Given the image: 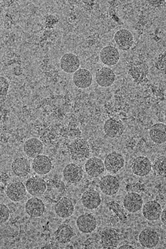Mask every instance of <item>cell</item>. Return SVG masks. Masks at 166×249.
<instances>
[{
    "label": "cell",
    "mask_w": 166,
    "mask_h": 249,
    "mask_svg": "<svg viewBox=\"0 0 166 249\" xmlns=\"http://www.w3.org/2000/svg\"><path fill=\"white\" fill-rule=\"evenodd\" d=\"M78 230L84 234L93 232L97 226V222L94 216L90 213H85L78 216L76 220Z\"/></svg>",
    "instance_id": "5bb4252c"
},
{
    "label": "cell",
    "mask_w": 166,
    "mask_h": 249,
    "mask_svg": "<svg viewBox=\"0 0 166 249\" xmlns=\"http://www.w3.org/2000/svg\"><path fill=\"white\" fill-rule=\"evenodd\" d=\"M149 136L155 144H164L166 142V125L160 123L154 124L149 130Z\"/></svg>",
    "instance_id": "484cf974"
},
{
    "label": "cell",
    "mask_w": 166,
    "mask_h": 249,
    "mask_svg": "<svg viewBox=\"0 0 166 249\" xmlns=\"http://www.w3.org/2000/svg\"><path fill=\"white\" fill-rule=\"evenodd\" d=\"M27 192L33 196H40L44 194L47 190V184L41 178L34 177L27 180L25 184Z\"/></svg>",
    "instance_id": "4fadbf2b"
},
{
    "label": "cell",
    "mask_w": 166,
    "mask_h": 249,
    "mask_svg": "<svg viewBox=\"0 0 166 249\" xmlns=\"http://www.w3.org/2000/svg\"><path fill=\"white\" fill-rule=\"evenodd\" d=\"M80 61L78 56L72 53L64 54L60 60L62 70L68 73H74L79 70Z\"/></svg>",
    "instance_id": "e0dca14e"
},
{
    "label": "cell",
    "mask_w": 166,
    "mask_h": 249,
    "mask_svg": "<svg viewBox=\"0 0 166 249\" xmlns=\"http://www.w3.org/2000/svg\"><path fill=\"white\" fill-rule=\"evenodd\" d=\"M45 210L44 203L39 198H31L27 201L25 204L26 213L31 218H39L44 214Z\"/></svg>",
    "instance_id": "9a60e30c"
},
{
    "label": "cell",
    "mask_w": 166,
    "mask_h": 249,
    "mask_svg": "<svg viewBox=\"0 0 166 249\" xmlns=\"http://www.w3.org/2000/svg\"><path fill=\"white\" fill-rule=\"evenodd\" d=\"M81 202L86 209L90 210L97 209L101 203L100 195L94 190H89L85 192L81 197Z\"/></svg>",
    "instance_id": "7402d4cb"
},
{
    "label": "cell",
    "mask_w": 166,
    "mask_h": 249,
    "mask_svg": "<svg viewBox=\"0 0 166 249\" xmlns=\"http://www.w3.org/2000/svg\"><path fill=\"white\" fill-rule=\"evenodd\" d=\"M10 212L6 205L3 204L0 205V216H1V223L4 224L9 219Z\"/></svg>",
    "instance_id": "f546056e"
},
{
    "label": "cell",
    "mask_w": 166,
    "mask_h": 249,
    "mask_svg": "<svg viewBox=\"0 0 166 249\" xmlns=\"http://www.w3.org/2000/svg\"><path fill=\"white\" fill-rule=\"evenodd\" d=\"M83 170L81 167L76 163H69L63 171V176L66 181L71 184L79 182L83 177Z\"/></svg>",
    "instance_id": "9c48e42d"
},
{
    "label": "cell",
    "mask_w": 166,
    "mask_h": 249,
    "mask_svg": "<svg viewBox=\"0 0 166 249\" xmlns=\"http://www.w3.org/2000/svg\"><path fill=\"white\" fill-rule=\"evenodd\" d=\"M74 235L72 227L68 224H62L55 232L56 241L61 244H67L71 241Z\"/></svg>",
    "instance_id": "4316f807"
},
{
    "label": "cell",
    "mask_w": 166,
    "mask_h": 249,
    "mask_svg": "<svg viewBox=\"0 0 166 249\" xmlns=\"http://www.w3.org/2000/svg\"><path fill=\"white\" fill-rule=\"evenodd\" d=\"M12 170L15 176L18 177L28 176L31 171L30 162L23 157L16 159L12 163Z\"/></svg>",
    "instance_id": "d4e9b609"
},
{
    "label": "cell",
    "mask_w": 166,
    "mask_h": 249,
    "mask_svg": "<svg viewBox=\"0 0 166 249\" xmlns=\"http://www.w3.org/2000/svg\"><path fill=\"white\" fill-rule=\"evenodd\" d=\"M100 189L103 194L111 196L116 194L120 188L119 179L111 175H107L102 178L99 182Z\"/></svg>",
    "instance_id": "7a4b0ae2"
},
{
    "label": "cell",
    "mask_w": 166,
    "mask_h": 249,
    "mask_svg": "<svg viewBox=\"0 0 166 249\" xmlns=\"http://www.w3.org/2000/svg\"><path fill=\"white\" fill-rule=\"evenodd\" d=\"M120 54L116 47L112 46H107L100 52V59L104 65L111 67L119 62Z\"/></svg>",
    "instance_id": "277c9868"
},
{
    "label": "cell",
    "mask_w": 166,
    "mask_h": 249,
    "mask_svg": "<svg viewBox=\"0 0 166 249\" xmlns=\"http://www.w3.org/2000/svg\"><path fill=\"white\" fill-rule=\"evenodd\" d=\"M123 204L129 213H135L143 208V200L140 195L131 192L125 196Z\"/></svg>",
    "instance_id": "7c38bea8"
},
{
    "label": "cell",
    "mask_w": 166,
    "mask_h": 249,
    "mask_svg": "<svg viewBox=\"0 0 166 249\" xmlns=\"http://www.w3.org/2000/svg\"><path fill=\"white\" fill-rule=\"evenodd\" d=\"M162 211V205L154 200L148 201L143 205L142 208L143 216L150 221H155L159 219Z\"/></svg>",
    "instance_id": "52a82bcc"
},
{
    "label": "cell",
    "mask_w": 166,
    "mask_h": 249,
    "mask_svg": "<svg viewBox=\"0 0 166 249\" xmlns=\"http://www.w3.org/2000/svg\"><path fill=\"white\" fill-rule=\"evenodd\" d=\"M43 149H44V145L42 142L36 138H32L27 140L23 147L25 155L30 158H35L40 155Z\"/></svg>",
    "instance_id": "cb8c5ba5"
},
{
    "label": "cell",
    "mask_w": 166,
    "mask_h": 249,
    "mask_svg": "<svg viewBox=\"0 0 166 249\" xmlns=\"http://www.w3.org/2000/svg\"><path fill=\"white\" fill-rule=\"evenodd\" d=\"M72 160L75 161L83 162L90 156V147L88 142L82 139L74 141L68 147Z\"/></svg>",
    "instance_id": "6da1fadb"
},
{
    "label": "cell",
    "mask_w": 166,
    "mask_h": 249,
    "mask_svg": "<svg viewBox=\"0 0 166 249\" xmlns=\"http://www.w3.org/2000/svg\"><path fill=\"white\" fill-rule=\"evenodd\" d=\"M152 169V164L151 161L146 157H138L134 160L131 169L132 173L135 176L139 177H145L151 172Z\"/></svg>",
    "instance_id": "8992f818"
},
{
    "label": "cell",
    "mask_w": 166,
    "mask_h": 249,
    "mask_svg": "<svg viewBox=\"0 0 166 249\" xmlns=\"http://www.w3.org/2000/svg\"><path fill=\"white\" fill-rule=\"evenodd\" d=\"M125 128V125L122 121L114 118L107 120L104 126L105 134L111 139H116L121 137Z\"/></svg>",
    "instance_id": "5b68a950"
},
{
    "label": "cell",
    "mask_w": 166,
    "mask_h": 249,
    "mask_svg": "<svg viewBox=\"0 0 166 249\" xmlns=\"http://www.w3.org/2000/svg\"><path fill=\"white\" fill-rule=\"evenodd\" d=\"M93 81L92 75L87 69L80 68L74 73L73 82L80 89L89 88Z\"/></svg>",
    "instance_id": "ffe728a7"
},
{
    "label": "cell",
    "mask_w": 166,
    "mask_h": 249,
    "mask_svg": "<svg viewBox=\"0 0 166 249\" xmlns=\"http://www.w3.org/2000/svg\"><path fill=\"white\" fill-rule=\"evenodd\" d=\"M114 40L119 49L122 51L130 50L134 42L133 35L127 29L117 31L114 35Z\"/></svg>",
    "instance_id": "d6986e66"
},
{
    "label": "cell",
    "mask_w": 166,
    "mask_h": 249,
    "mask_svg": "<svg viewBox=\"0 0 166 249\" xmlns=\"http://www.w3.org/2000/svg\"><path fill=\"white\" fill-rule=\"evenodd\" d=\"M32 166L37 174L44 176L51 172L53 163L49 157L45 155H39L34 158Z\"/></svg>",
    "instance_id": "603a6c76"
},
{
    "label": "cell",
    "mask_w": 166,
    "mask_h": 249,
    "mask_svg": "<svg viewBox=\"0 0 166 249\" xmlns=\"http://www.w3.org/2000/svg\"><path fill=\"white\" fill-rule=\"evenodd\" d=\"M119 249H135L132 246L129 245H124L119 247Z\"/></svg>",
    "instance_id": "1f68e13d"
},
{
    "label": "cell",
    "mask_w": 166,
    "mask_h": 249,
    "mask_svg": "<svg viewBox=\"0 0 166 249\" xmlns=\"http://www.w3.org/2000/svg\"><path fill=\"white\" fill-rule=\"evenodd\" d=\"M25 185L20 182H15L8 185L6 190L8 198L14 202L22 200L27 194Z\"/></svg>",
    "instance_id": "2e32d148"
},
{
    "label": "cell",
    "mask_w": 166,
    "mask_h": 249,
    "mask_svg": "<svg viewBox=\"0 0 166 249\" xmlns=\"http://www.w3.org/2000/svg\"><path fill=\"white\" fill-rule=\"evenodd\" d=\"M115 73L111 69L104 67L96 71L95 81L99 86L103 88H109L112 86L115 81Z\"/></svg>",
    "instance_id": "30bf717a"
},
{
    "label": "cell",
    "mask_w": 166,
    "mask_h": 249,
    "mask_svg": "<svg viewBox=\"0 0 166 249\" xmlns=\"http://www.w3.org/2000/svg\"><path fill=\"white\" fill-rule=\"evenodd\" d=\"M165 120L166 122V110L165 111Z\"/></svg>",
    "instance_id": "d6a6232c"
},
{
    "label": "cell",
    "mask_w": 166,
    "mask_h": 249,
    "mask_svg": "<svg viewBox=\"0 0 166 249\" xmlns=\"http://www.w3.org/2000/svg\"><path fill=\"white\" fill-rule=\"evenodd\" d=\"M162 223L166 226V208L163 210L162 215L160 217Z\"/></svg>",
    "instance_id": "4dcf8cb0"
},
{
    "label": "cell",
    "mask_w": 166,
    "mask_h": 249,
    "mask_svg": "<svg viewBox=\"0 0 166 249\" xmlns=\"http://www.w3.org/2000/svg\"><path fill=\"white\" fill-rule=\"evenodd\" d=\"M0 84H1V103L2 104L7 99L9 83L6 78L1 76Z\"/></svg>",
    "instance_id": "f1b7e54d"
},
{
    "label": "cell",
    "mask_w": 166,
    "mask_h": 249,
    "mask_svg": "<svg viewBox=\"0 0 166 249\" xmlns=\"http://www.w3.org/2000/svg\"><path fill=\"white\" fill-rule=\"evenodd\" d=\"M152 168L158 176L166 178V157L163 156L157 159L153 163Z\"/></svg>",
    "instance_id": "83f0119b"
},
{
    "label": "cell",
    "mask_w": 166,
    "mask_h": 249,
    "mask_svg": "<svg viewBox=\"0 0 166 249\" xmlns=\"http://www.w3.org/2000/svg\"><path fill=\"white\" fill-rule=\"evenodd\" d=\"M74 210L72 200L67 197L58 200L55 206V213L61 218H68L71 216Z\"/></svg>",
    "instance_id": "44dd1931"
},
{
    "label": "cell",
    "mask_w": 166,
    "mask_h": 249,
    "mask_svg": "<svg viewBox=\"0 0 166 249\" xmlns=\"http://www.w3.org/2000/svg\"><path fill=\"white\" fill-rule=\"evenodd\" d=\"M100 241L104 249H115L119 245V234L112 229H104L100 232Z\"/></svg>",
    "instance_id": "8fae6325"
},
{
    "label": "cell",
    "mask_w": 166,
    "mask_h": 249,
    "mask_svg": "<svg viewBox=\"0 0 166 249\" xmlns=\"http://www.w3.org/2000/svg\"><path fill=\"white\" fill-rule=\"evenodd\" d=\"M138 241L141 245L148 249L156 247L160 241L158 232L151 229L143 230L139 234Z\"/></svg>",
    "instance_id": "ba28073f"
},
{
    "label": "cell",
    "mask_w": 166,
    "mask_h": 249,
    "mask_svg": "<svg viewBox=\"0 0 166 249\" xmlns=\"http://www.w3.org/2000/svg\"><path fill=\"white\" fill-rule=\"evenodd\" d=\"M104 162L97 157L89 158L85 164V170L88 176L97 178L103 174L105 170Z\"/></svg>",
    "instance_id": "ac0fdd59"
},
{
    "label": "cell",
    "mask_w": 166,
    "mask_h": 249,
    "mask_svg": "<svg viewBox=\"0 0 166 249\" xmlns=\"http://www.w3.org/2000/svg\"><path fill=\"white\" fill-rule=\"evenodd\" d=\"M104 163L107 171L111 174H116L124 167L125 160L120 153L111 152L106 156Z\"/></svg>",
    "instance_id": "3957f363"
}]
</instances>
